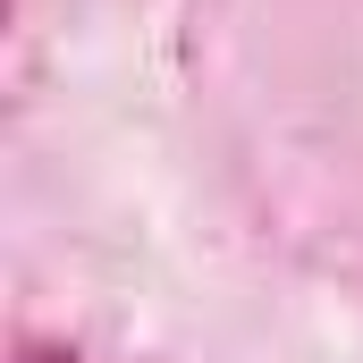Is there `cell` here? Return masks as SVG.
<instances>
[{"label": "cell", "instance_id": "obj_1", "mask_svg": "<svg viewBox=\"0 0 363 363\" xmlns=\"http://www.w3.org/2000/svg\"><path fill=\"white\" fill-rule=\"evenodd\" d=\"M17 363H77L60 338H17Z\"/></svg>", "mask_w": 363, "mask_h": 363}]
</instances>
